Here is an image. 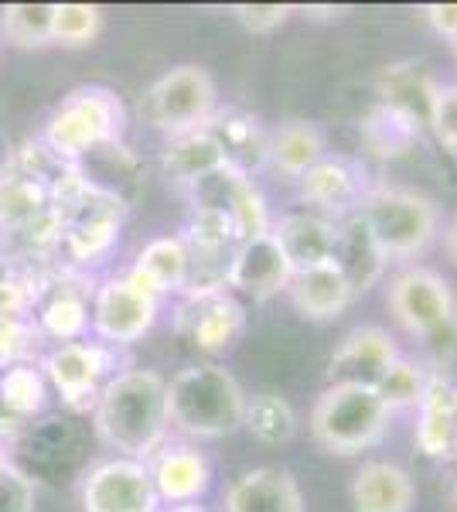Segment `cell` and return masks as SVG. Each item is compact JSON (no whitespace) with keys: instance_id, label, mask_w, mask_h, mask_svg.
I'll return each mask as SVG.
<instances>
[{"instance_id":"cell-1","label":"cell","mask_w":457,"mask_h":512,"mask_svg":"<svg viewBox=\"0 0 457 512\" xmlns=\"http://www.w3.org/2000/svg\"><path fill=\"white\" fill-rule=\"evenodd\" d=\"M96 434L123 458L147 461L168 437V379L151 369L116 373L96 403Z\"/></svg>"},{"instance_id":"cell-2","label":"cell","mask_w":457,"mask_h":512,"mask_svg":"<svg viewBox=\"0 0 457 512\" xmlns=\"http://www.w3.org/2000/svg\"><path fill=\"white\" fill-rule=\"evenodd\" d=\"M246 390L226 366L198 362L168 383V424L185 437H226L243 427Z\"/></svg>"},{"instance_id":"cell-3","label":"cell","mask_w":457,"mask_h":512,"mask_svg":"<svg viewBox=\"0 0 457 512\" xmlns=\"http://www.w3.org/2000/svg\"><path fill=\"white\" fill-rule=\"evenodd\" d=\"M389 410L379 403L372 386L328 383L311 407V437L328 454H362L382 444L389 434Z\"/></svg>"},{"instance_id":"cell-4","label":"cell","mask_w":457,"mask_h":512,"mask_svg":"<svg viewBox=\"0 0 457 512\" xmlns=\"http://www.w3.org/2000/svg\"><path fill=\"white\" fill-rule=\"evenodd\" d=\"M386 260H413L440 236V209L430 195L400 185H372L355 209Z\"/></svg>"},{"instance_id":"cell-5","label":"cell","mask_w":457,"mask_h":512,"mask_svg":"<svg viewBox=\"0 0 457 512\" xmlns=\"http://www.w3.org/2000/svg\"><path fill=\"white\" fill-rule=\"evenodd\" d=\"M127 130V110L106 86L72 89L45 123V147L62 161L120 144Z\"/></svg>"},{"instance_id":"cell-6","label":"cell","mask_w":457,"mask_h":512,"mask_svg":"<svg viewBox=\"0 0 457 512\" xmlns=\"http://www.w3.org/2000/svg\"><path fill=\"white\" fill-rule=\"evenodd\" d=\"M215 110H219V89L212 72L202 65H174L140 96V117L168 137L205 127Z\"/></svg>"},{"instance_id":"cell-7","label":"cell","mask_w":457,"mask_h":512,"mask_svg":"<svg viewBox=\"0 0 457 512\" xmlns=\"http://www.w3.org/2000/svg\"><path fill=\"white\" fill-rule=\"evenodd\" d=\"M113 362V349L103 342H65L45 355L41 376L55 386L65 407L96 410L99 393L113 379Z\"/></svg>"},{"instance_id":"cell-8","label":"cell","mask_w":457,"mask_h":512,"mask_svg":"<svg viewBox=\"0 0 457 512\" xmlns=\"http://www.w3.org/2000/svg\"><path fill=\"white\" fill-rule=\"evenodd\" d=\"M386 308L410 338L430 332L440 321L457 315V294L451 280L430 267H403L386 287Z\"/></svg>"},{"instance_id":"cell-9","label":"cell","mask_w":457,"mask_h":512,"mask_svg":"<svg viewBox=\"0 0 457 512\" xmlns=\"http://www.w3.org/2000/svg\"><path fill=\"white\" fill-rule=\"evenodd\" d=\"M178 332L205 355H222L236 349L246 332V308L229 287H205L185 291V304L178 308Z\"/></svg>"},{"instance_id":"cell-10","label":"cell","mask_w":457,"mask_h":512,"mask_svg":"<svg viewBox=\"0 0 457 512\" xmlns=\"http://www.w3.org/2000/svg\"><path fill=\"white\" fill-rule=\"evenodd\" d=\"M161 297L140 291L127 277H110L93 297V332L103 345H134L154 328Z\"/></svg>"},{"instance_id":"cell-11","label":"cell","mask_w":457,"mask_h":512,"mask_svg":"<svg viewBox=\"0 0 457 512\" xmlns=\"http://www.w3.org/2000/svg\"><path fill=\"white\" fill-rule=\"evenodd\" d=\"M82 509L86 512H161L151 472L144 461L113 458L96 465L82 482Z\"/></svg>"},{"instance_id":"cell-12","label":"cell","mask_w":457,"mask_h":512,"mask_svg":"<svg viewBox=\"0 0 457 512\" xmlns=\"http://www.w3.org/2000/svg\"><path fill=\"white\" fill-rule=\"evenodd\" d=\"M369 188H372V181H369L365 164L342 158V154H328V158H321L307 175L297 178V195H301V202L311 212L328 216V219L352 216Z\"/></svg>"},{"instance_id":"cell-13","label":"cell","mask_w":457,"mask_h":512,"mask_svg":"<svg viewBox=\"0 0 457 512\" xmlns=\"http://www.w3.org/2000/svg\"><path fill=\"white\" fill-rule=\"evenodd\" d=\"M290 270L284 250L277 246L273 233H260L253 239H243V243L232 250L229 267H226V287L232 294H246L253 301H270L280 291H287Z\"/></svg>"},{"instance_id":"cell-14","label":"cell","mask_w":457,"mask_h":512,"mask_svg":"<svg viewBox=\"0 0 457 512\" xmlns=\"http://www.w3.org/2000/svg\"><path fill=\"white\" fill-rule=\"evenodd\" d=\"M396 338L379 325H359L338 338L328 359V383L376 386V379L400 359Z\"/></svg>"},{"instance_id":"cell-15","label":"cell","mask_w":457,"mask_h":512,"mask_svg":"<svg viewBox=\"0 0 457 512\" xmlns=\"http://www.w3.org/2000/svg\"><path fill=\"white\" fill-rule=\"evenodd\" d=\"M413 444L423 458H457V383L447 373H430L417 403Z\"/></svg>"},{"instance_id":"cell-16","label":"cell","mask_w":457,"mask_h":512,"mask_svg":"<svg viewBox=\"0 0 457 512\" xmlns=\"http://www.w3.org/2000/svg\"><path fill=\"white\" fill-rule=\"evenodd\" d=\"M151 482L161 502L168 506H181V502H198L212 485V465L195 444L188 441H164L161 448L151 454Z\"/></svg>"},{"instance_id":"cell-17","label":"cell","mask_w":457,"mask_h":512,"mask_svg":"<svg viewBox=\"0 0 457 512\" xmlns=\"http://www.w3.org/2000/svg\"><path fill=\"white\" fill-rule=\"evenodd\" d=\"M270 233L284 250L294 274L324 267V263H331V253H335V219L318 216L311 209L287 212V216L273 219Z\"/></svg>"},{"instance_id":"cell-18","label":"cell","mask_w":457,"mask_h":512,"mask_svg":"<svg viewBox=\"0 0 457 512\" xmlns=\"http://www.w3.org/2000/svg\"><path fill=\"white\" fill-rule=\"evenodd\" d=\"M331 263L342 270V277L348 280L355 297L372 291L382 280V274H386L389 260L382 256L379 243L372 239L359 212L335 219V253H331Z\"/></svg>"},{"instance_id":"cell-19","label":"cell","mask_w":457,"mask_h":512,"mask_svg":"<svg viewBox=\"0 0 457 512\" xmlns=\"http://www.w3.org/2000/svg\"><path fill=\"white\" fill-rule=\"evenodd\" d=\"M222 512H304V495L287 468H249L229 485Z\"/></svg>"},{"instance_id":"cell-20","label":"cell","mask_w":457,"mask_h":512,"mask_svg":"<svg viewBox=\"0 0 457 512\" xmlns=\"http://www.w3.org/2000/svg\"><path fill=\"white\" fill-rule=\"evenodd\" d=\"M417 502L413 475L396 461H365L352 478L355 512H410Z\"/></svg>"},{"instance_id":"cell-21","label":"cell","mask_w":457,"mask_h":512,"mask_svg":"<svg viewBox=\"0 0 457 512\" xmlns=\"http://www.w3.org/2000/svg\"><path fill=\"white\" fill-rule=\"evenodd\" d=\"M321 158H328V137L314 120L290 117L280 127L270 130L267 140V164L277 175L297 181L314 168Z\"/></svg>"},{"instance_id":"cell-22","label":"cell","mask_w":457,"mask_h":512,"mask_svg":"<svg viewBox=\"0 0 457 512\" xmlns=\"http://www.w3.org/2000/svg\"><path fill=\"white\" fill-rule=\"evenodd\" d=\"M290 304L304 321H335L338 315H345L348 304L355 301L352 287L342 277V270L335 263H324V267L304 270L294 274L287 284Z\"/></svg>"},{"instance_id":"cell-23","label":"cell","mask_w":457,"mask_h":512,"mask_svg":"<svg viewBox=\"0 0 457 512\" xmlns=\"http://www.w3.org/2000/svg\"><path fill=\"white\" fill-rule=\"evenodd\" d=\"M188 246L181 236H157L137 253V263L127 270V280L140 291L161 297L188 287Z\"/></svg>"},{"instance_id":"cell-24","label":"cell","mask_w":457,"mask_h":512,"mask_svg":"<svg viewBox=\"0 0 457 512\" xmlns=\"http://www.w3.org/2000/svg\"><path fill=\"white\" fill-rule=\"evenodd\" d=\"M205 130L219 140L222 151H226V161L232 168H239L243 175H249L253 168L267 164V140L270 134L260 127V120L249 117V113L239 110H215L212 120L205 123Z\"/></svg>"},{"instance_id":"cell-25","label":"cell","mask_w":457,"mask_h":512,"mask_svg":"<svg viewBox=\"0 0 457 512\" xmlns=\"http://www.w3.org/2000/svg\"><path fill=\"white\" fill-rule=\"evenodd\" d=\"M420 134H423L420 123L389 103H376L359 123L362 147L372 158H382V161L406 158V154L420 144Z\"/></svg>"},{"instance_id":"cell-26","label":"cell","mask_w":457,"mask_h":512,"mask_svg":"<svg viewBox=\"0 0 457 512\" xmlns=\"http://www.w3.org/2000/svg\"><path fill=\"white\" fill-rule=\"evenodd\" d=\"M434 93H437V79L430 76V69L423 62H396L379 72V96H382L379 103L403 110L420 127H427L430 120Z\"/></svg>"},{"instance_id":"cell-27","label":"cell","mask_w":457,"mask_h":512,"mask_svg":"<svg viewBox=\"0 0 457 512\" xmlns=\"http://www.w3.org/2000/svg\"><path fill=\"white\" fill-rule=\"evenodd\" d=\"M161 164H164V171H168V178L181 181V185H195V181L209 178L212 171L226 168L229 161L219 140L205 127H198V130H188V134L168 137Z\"/></svg>"},{"instance_id":"cell-28","label":"cell","mask_w":457,"mask_h":512,"mask_svg":"<svg viewBox=\"0 0 457 512\" xmlns=\"http://www.w3.org/2000/svg\"><path fill=\"white\" fill-rule=\"evenodd\" d=\"M52 209L48 185L21 171H7L0 178V226H35Z\"/></svg>"},{"instance_id":"cell-29","label":"cell","mask_w":457,"mask_h":512,"mask_svg":"<svg viewBox=\"0 0 457 512\" xmlns=\"http://www.w3.org/2000/svg\"><path fill=\"white\" fill-rule=\"evenodd\" d=\"M243 427L263 444H287L297 434V414L280 393L246 396Z\"/></svg>"},{"instance_id":"cell-30","label":"cell","mask_w":457,"mask_h":512,"mask_svg":"<svg viewBox=\"0 0 457 512\" xmlns=\"http://www.w3.org/2000/svg\"><path fill=\"white\" fill-rule=\"evenodd\" d=\"M38 325L45 335L58 338V342H79L89 328V301L76 287H58V291L41 304Z\"/></svg>"},{"instance_id":"cell-31","label":"cell","mask_w":457,"mask_h":512,"mask_svg":"<svg viewBox=\"0 0 457 512\" xmlns=\"http://www.w3.org/2000/svg\"><path fill=\"white\" fill-rule=\"evenodd\" d=\"M55 4H7L0 7V38L14 48L52 45Z\"/></svg>"},{"instance_id":"cell-32","label":"cell","mask_w":457,"mask_h":512,"mask_svg":"<svg viewBox=\"0 0 457 512\" xmlns=\"http://www.w3.org/2000/svg\"><path fill=\"white\" fill-rule=\"evenodd\" d=\"M427 369L420 366L417 359L410 355H400L393 366L386 369L379 379H376V396L379 403L389 410V414H400V410H417L420 396H423V386H427Z\"/></svg>"},{"instance_id":"cell-33","label":"cell","mask_w":457,"mask_h":512,"mask_svg":"<svg viewBox=\"0 0 457 512\" xmlns=\"http://www.w3.org/2000/svg\"><path fill=\"white\" fill-rule=\"evenodd\" d=\"M45 376L41 369L28 366V362H11V366L0 373V407L14 417H31L45 407Z\"/></svg>"},{"instance_id":"cell-34","label":"cell","mask_w":457,"mask_h":512,"mask_svg":"<svg viewBox=\"0 0 457 512\" xmlns=\"http://www.w3.org/2000/svg\"><path fill=\"white\" fill-rule=\"evenodd\" d=\"M103 31V11L96 4H55L52 45L86 48Z\"/></svg>"},{"instance_id":"cell-35","label":"cell","mask_w":457,"mask_h":512,"mask_svg":"<svg viewBox=\"0 0 457 512\" xmlns=\"http://www.w3.org/2000/svg\"><path fill=\"white\" fill-rule=\"evenodd\" d=\"M417 342V362L427 373H447L457 362V315L440 321L430 332L413 338Z\"/></svg>"},{"instance_id":"cell-36","label":"cell","mask_w":457,"mask_h":512,"mask_svg":"<svg viewBox=\"0 0 457 512\" xmlns=\"http://www.w3.org/2000/svg\"><path fill=\"white\" fill-rule=\"evenodd\" d=\"M427 127L434 130L437 144L444 151L457 154V82H437Z\"/></svg>"},{"instance_id":"cell-37","label":"cell","mask_w":457,"mask_h":512,"mask_svg":"<svg viewBox=\"0 0 457 512\" xmlns=\"http://www.w3.org/2000/svg\"><path fill=\"white\" fill-rule=\"evenodd\" d=\"M294 11V4H236L232 18L243 24L249 35H270V31L284 28Z\"/></svg>"},{"instance_id":"cell-38","label":"cell","mask_w":457,"mask_h":512,"mask_svg":"<svg viewBox=\"0 0 457 512\" xmlns=\"http://www.w3.org/2000/svg\"><path fill=\"white\" fill-rule=\"evenodd\" d=\"M0 512H35V482L14 465L0 472Z\"/></svg>"},{"instance_id":"cell-39","label":"cell","mask_w":457,"mask_h":512,"mask_svg":"<svg viewBox=\"0 0 457 512\" xmlns=\"http://www.w3.org/2000/svg\"><path fill=\"white\" fill-rule=\"evenodd\" d=\"M31 342H35V328L28 321L21 315H0V359L18 362L31 352Z\"/></svg>"},{"instance_id":"cell-40","label":"cell","mask_w":457,"mask_h":512,"mask_svg":"<svg viewBox=\"0 0 457 512\" xmlns=\"http://www.w3.org/2000/svg\"><path fill=\"white\" fill-rule=\"evenodd\" d=\"M420 18L430 24V31L457 45V4H427L420 7Z\"/></svg>"},{"instance_id":"cell-41","label":"cell","mask_w":457,"mask_h":512,"mask_svg":"<svg viewBox=\"0 0 457 512\" xmlns=\"http://www.w3.org/2000/svg\"><path fill=\"white\" fill-rule=\"evenodd\" d=\"M444 253H447V260L457 263V216H451V222L444 226Z\"/></svg>"},{"instance_id":"cell-42","label":"cell","mask_w":457,"mask_h":512,"mask_svg":"<svg viewBox=\"0 0 457 512\" xmlns=\"http://www.w3.org/2000/svg\"><path fill=\"white\" fill-rule=\"evenodd\" d=\"M304 14H307V18L335 21V18H342V14H345V7H314V4H307V7H304Z\"/></svg>"},{"instance_id":"cell-43","label":"cell","mask_w":457,"mask_h":512,"mask_svg":"<svg viewBox=\"0 0 457 512\" xmlns=\"http://www.w3.org/2000/svg\"><path fill=\"white\" fill-rule=\"evenodd\" d=\"M164 512H205V509L198 502H181V506H168Z\"/></svg>"},{"instance_id":"cell-44","label":"cell","mask_w":457,"mask_h":512,"mask_svg":"<svg viewBox=\"0 0 457 512\" xmlns=\"http://www.w3.org/2000/svg\"><path fill=\"white\" fill-rule=\"evenodd\" d=\"M7 468V454H4V444H0V472Z\"/></svg>"},{"instance_id":"cell-45","label":"cell","mask_w":457,"mask_h":512,"mask_svg":"<svg viewBox=\"0 0 457 512\" xmlns=\"http://www.w3.org/2000/svg\"><path fill=\"white\" fill-rule=\"evenodd\" d=\"M454 502H457V485H454Z\"/></svg>"},{"instance_id":"cell-46","label":"cell","mask_w":457,"mask_h":512,"mask_svg":"<svg viewBox=\"0 0 457 512\" xmlns=\"http://www.w3.org/2000/svg\"><path fill=\"white\" fill-rule=\"evenodd\" d=\"M0 48H4V38H0Z\"/></svg>"},{"instance_id":"cell-47","label":"cell","mask_w":457,"mask_h":512,"mask_svg":"<svg viewBox=\"0 0 457 512\" xmlns=\"http://www.w3.org/2000/svg\"><path fill=\"white\" fill-rule=\"evenodd\" d=\"M454 52H457V45H454Z\"/></svg>"}]
</instances>
